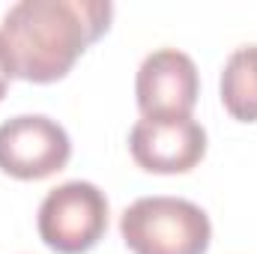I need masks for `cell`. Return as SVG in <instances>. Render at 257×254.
<instances>
[{
  "label": "cell",
  "mask_w": 257,
  "mask_h": 254,
  "mask_svg": "<svg viewBox=\"0 0 257 254\" xmlns=\"http://www.w3.org/2000/svg\"><path fill=\"white\" fill-rule=\"evenodd\" d=\"M108 197L96 183L69 180L51 189L39 203V239L57 254H87L108 230Z\"/></svg>",
  "instance_id": "3"
},
{
  "label": "cell",
  "mask_w": 257,
  "mask_h": 254,
  "mask_svg": "<svg viewBox=\"0 0 257 254\" xmlns=\"http://www.w3.org/2000/svg\"><path fill=\"white\" fill-rule=\"evenodd\" d=\"M111 18L108 0H21L0 24V63L9 78L54 84L108 33Z\"/></svg>",
  "instance_id": "1"
},
{
  "label": "cell",
  "mask_w": 257,
  "mask_h": 254,
  "mask_svg": "<svg viewBox=\"0 0 257 254\" xmlns=\"http://www.w3.org/2000/svg\"><path fill=\"white\" fill-rule=\"evenodd\" d=\"M6 90H9V75H6V69H3V63H0V102H3Z\"/></svg>",
  "instance_id": "8"
},
{
  "label": "cell",
  "mask_w": 257,
  "mask_h": 254,
  "mask_svg": "<svg viewBox=\"0 0 257 254\" xmlns=\"http://www.w3.org/2000/svg\"><path fill=\"white\" fill-rule=\"evenodd\" d=\"M120 236L132 254H206L209 215L186 197H138L120 215Z\"/></svg>",
  "instance_id": "2"
},
{
  "label": "cell",
  "mask_w": 257,
  "mask_h": 254,
  "mask_svg": "<svg viewBox=\"0 0 257 254\" xmlns=\"http://www.w3.org/2000/svg\"><path fill=\"white\" fill-rule=\"evenodd\" d=\"M224 111L239 123H257V45L230 51L218 81Z\"/></svg>",
  "instance_id": "7"
},
{
  "label": "cell",
  "mask_w": 257,
  "mask_h": 254,
  "mask_svg": "<svg viewBox=\"0 0 257 254\" xmlns=\"http://www.w3.org/2000/svg\"><path fill=\"white\" fill-rule=\"evenodd\" d=\"M200 96L194 60L180 48H156L135 75V102L141 117H192Z\"/></svg>",
  "instance_id": "6"
},
{
  "label": "cell",
  "mask_w": 257,
  "mask_h": 254,
  "mask_svg": "<svg viewBox=\"0 0 257 254\" xmlns=\"http://www.w3.org/2000/svg\"><path fill=\"white\" fill-rule=\"evenodd\" d=\"M72 159V141L45 114H18L0 123V171L15 180H45Z\"/></svg>",
  "instance_id": "4"
},
{
  "label": "cell",
  "mask_w": 257,
  "mask_h": 254,
  "mask_svg": "<svg viewBox=\"0 0 257 254\" xmlns=\"http://www.w3.org/2000/svg\"><path fill=\"white\" fill-rule=\"evenodd\" d=\"M128 153L147 174H189L206 156V129L194 117H141L128 132Z\"/></svg>",
  "instance_id": "5"
}]
</instances>
